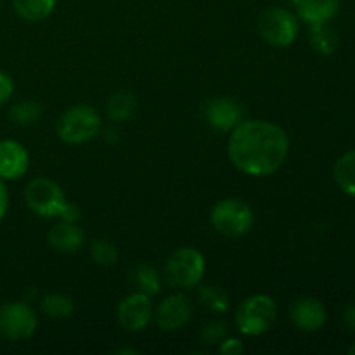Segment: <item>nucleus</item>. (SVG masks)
Returning <instances> with one entry per match:
<instances>
[{"instance_id":"nucleus-1","label":"nucleus","mask_w":355,"mask_h":355,"mask_svg":"<svg viewBox=\"0 0 355 355\" xmlns=\"http://www.w3.org/2000/svg\"><path fill=\"white\" fill-rule=\"evenodd\" d=\"M290 155V137L279 125L266 120H243L229 132V162L250 177L276 173Z\"/></svg>"},{"instance_id":"nucleus-2","label":"nucleus","mask_w":355,"mask_h":355,"mask_svg":"<svg viewBox=\"0 0 355 355\" xmlns=\"http://www.w3.org/2000/svg\"><path fill=\"white\" fill-rule=\"evenodd\" d=\"M205 269H207V260L203 253L193 246H182L166 259L163 277L173 290L186 291L203 281Z\"/></svg>"},{"instance_id":"nucleus-3","label":"nucleus","mask_w":355,"mask_h":355,"mask_svg":"<svg viewBox=\"0 0 355 355\" xmlns=\"http://www.w3.org/2000/svg\"><path fill=\"white\" fill-rule=\"evenodd\" d=\"M103 120L89 104H73L58 118L55 132L66 144H85L101 134Z\"/></svg>"},{"instance_id":"nucleus-4","label":"nucleus","mask_w":355,"mask_h":355,"mask_svg":"<svg viewBox=\"0 0 355 355\" xmlns=\"http://www.w3.org/2000/svg\"><path fill=\"white\" fill-rule=\"evenodd\" d=\"M277 319V304L263 293L246 297L234 314L236 328L241 335L260 336L269 331Z\"/></svg>"},{"instance_id":"nucleus-5","label":"nucleus","mask_w":355,"mask_h":355,"mask_svg":"<svg viewBox=\"0 0 355 355\" xmlns=\"http://www.w3.org/2000/svg\"><path fill=\"white\" fill-rule=\"evenodd\" d=\"M210 224L220 236L241 238L252 231L255 224V214L245 200L224 198L211 208Z\"/></svg>"},{"instance_id":"nucleus-6","label":"nucleus","mask_w":355,"mask_h":355,"mask_svg":"<svg viewBox=\"0 0 355 355\" xmlns=\"http://www.w3.org/2000/svg\"><path fill=\"white\" fill-rule=\"evenodd\" d=\"M257 31L260 38L270 47H288L297 40L300 33L298 16L284 7H269L263 10L257 21Z\"/></svg>"},{"instance_id":"nucleus-7","label":"nucleus","mask_w":355,"mask_h":355,"mask_svg":"<svg viewBox=\"0 0 355 355\" xmlns=\"http://www.w3.org/2000/svg\"><path fill=\"white\" fill-rule=\"evenodd\" d=\"M24 203L31 214L44 218L58 217L66 205L62 187L49 177H35L24 187Z\"/></svg>"},{"instance_id":"nucleus-8","label":"nucleus","mask_w":355,"mask_h":355,"mask_svg":"<svg viewBox=\"0 0 355 355\" xmlns=\"http://www.w3.org/2000/svg\"><path fill=\"white\" fill-rule=\"evenodd\" d=\"M38 318L26 302H3L0 305V336L9 342H21L35 335Z\"/></svg>"},{"instance_id":"nucleus-9","label":"nucleus","mask_w":355,"mask_h":355,"mask_svg":"<svg viewBox=\"0 0 355 355\" xmlns=\"http://www.w3.org/2000/svg\"><path fill=\"white\" fill-rule=\"evenodd\" d=\"M193 312L194 307L191 298L177 290V293L168 295L159 302L156 311L153 312V318H155L159 329L173 333L189 324V321L193 319Z\"/></svg>"},{"instance_id":"nucleus-10","label":"nucleus","mask_w":355,"mask_h":355,"mask_svg":"<svg viewBox=\"0 0 355 355\" xmlns=\"http://www.w3.org/2000/svg\"><path fill=\"white\" fill-rule=\"evenodd\" d=\"M153 319V302L149 295L132 291L121 298L116 307V321L125 331L139 333Z\"/></svg>"},{"instance_id":"nucleus-11","label":"nucleus","mask_w":355,"mask_h":355,"mask_svg":"<svg viewBox=\"0 0 355 355\" xmlns=\"http://www.w3.org/2000/svg\"><path fill=\"white\" fill-rule=\"evenodd\" d=\"M203 114L214 130L229 134L245 120V107L234 97H214L205 104Z\"/></svg>"},{"instance_id":"nucleus-12","label":"nucleus","mask_w":355,"mask_h":355,"mask_svg":"<svg viewBox=\"0 0 355 355\" xmlns=\"http://www.w3.org/2000/svg\"><path fill=\"white\" fill-rule=\"evenodd\" d=\"M290 319L300 331L314 333L326 324L328 312L324 304L315 297H300L290 305Z\"/></svg>"},{"instance_id":"nucleus-13","label":"nucleus","mask_w":355,"mask_h":355,"mask_svg":"<svg viewBox=\"0 0 355 355\" xmlns=\"http://www.w3.org/2000/svg\"><path fill=\"white\" fill-rule=\"evenodd\" d=\"M30 168V155L21 142L14 139L0 141V179L17 180Z\"/></svg>"},{"instance_id":"nucleus-14","label":"nucleus","mask_w":355,"mask_h":355,"mask_svg":"<svg viewBox=\"0 0 355 355\" xmlns=\"http://www.w3.org/2000/svg\"><path fill=\"white\" fill-rule=\"evenodd\" d=\"M291 3L297 16L309 26L329 23L340 9V0H291Z\"/></svg>"},{"instance_id":"nucleus-15","label":"nucleus","mask_w":355,"mask_h":355,"mask_svg":"<svg viewBox=\"0 0 355 355\" xmlns=\"http://www.w3.org/2000/svg\"><path fill=\"white\" fill-rule=\"evenodd\" d=\"M47 243L59 253H75L83 245V231L80 225L59 220V224L49 231Z\"/></svg>"},{"instance_id":"nucleus-16","label":"nucleus","mask_w":355,"mask_h":355,"mask_svg":"<svg viewBox=\"0 0 355 355\" xmlns=\"http://www.w3.org/2000/svg\"><path fill=\"white\" fill-rule=\"evenodd\" d=\"M130 284L134 291L155 297L162 291V276L158 270L148 263H141L130 272Z\"/></svg>"},{"instance_id":"nucleus-17","label":"nucleus","mask_w":355,"mask_h":355,"mask_svg":"<svg viewBox=\"0 0 355 355\" xmlns=\"http://www.w3.org/2000/svg\"><path fill=\"white\" fill-rule=\"evenodd\" d=\"M198 302L205 311L211 314H225L231 307L227 291L218 284H201L198 290Z\"/></svg>"},{"instance_id":"nucleus-18","label":"nucleus","mask_w":355,"mask_h":355,"mask_svg":"<svg viewBox=\"0 0 355 355\" xmlns=\"http://www.w3.org/2000/svg\"><path fill=\"white\" fill-rule=\"evenodd\" d=\"M333 179L343 193L355 198V149L340 156L333 168Z\"/></svg>"},{"instance_id":"nucleus-19","label":"nucleus","mask_w":355,"mask_h":355,"mask_svg":"<svg viewBox=\"0 0 355 355\" xmlns=\"http://www.w3.org/2000/svg\"><path fill=\"white\" fill-rule=\"evenodd\" d=\"M55 0H12V9L21 19L28 23H37L52 14Z\"/></svg>"},{"instance_id":"nucleus-20","label":"nucleus","mask_w":355,"mask_h":355,"mask_svg":"<svg viewBox=\"0 0 355 355\" xmlns=\"http://www.w3.org/2000/svg\"><path fill=\"white\" fill-rule=\"evenodd\" d=\"M137 110V97L128 90L113 94L106 104L107 116L113 121H127Z\"/></svg>"},{"instance_id":"nucleus-21","label":"nucleus","mask_w":355,"mask_h":355,"mask_svg":"<svg viewBox=\"0 0 355 355\" xmlns=\"http://www.w3.org/2000/svg\"><path fill=\"white\" fill-rule=\"evenodd\" d=\"M73 300L68 295L62 293H47L40 300V311L49 319H68L73 314Z\"/></svg>"},{"instance_id":"nucleus-22","label":"nucleus","mask_w":355,"mask_h":355,"mask_svg":"<svg viewBox=\"0 0 355 355\" xmlns=\"http://www.w3.org/2000/svg\"><path fill=\"white\" fill-rule=\"evenodd\" d=\"M311 44L319 54H333L338 45V35L328 23L312 24L311 26Z\"/></svg>"},{"instance_id":"nucleus-23","label":"nucleus","mask_w":355,"mask_h":355,"mask_svg":"<svg viewBox=\"0 0 355 355\" xmlns=\"http://www.w3.org/2000/svg\"><path fill=\"white\" fill-rule=\"evenodd\" d=\"M9 116L17 125H33L42 116V106L37 101H19L9 111Z\"/></svg>"},{"instance_id":"nucleus-24","label":"nucleus","mask_w":355,"mask_h":355,"mask_svg":"<svg viewBox=\"0 0 355 355\" xmlns=\"http://www.w3.org/2000/svg\"><path fill=\"white\" fill-rule=\"evenodd\" d=\"M90 257L96 263L103 267H111L118 262V248L114 243L107 241V239H96L90 243Z\"/></svg>"},{"instance_id":"nucleus-25","label":"nucleus","mask_w":355,"mask_h":355,"mask_svg":"<svg viewBox=\"0 0 355 355\" xmlns=\"http://www.w3.org/2000/svg\"><path fill=\"white\" fill-rule=\"evenodd\" d=\"M229 336V328L224 321L215 319V321L207 322L200 333V338L203 343L208 345H215V343H222Z\"/></svg>"},{"instance_id":"nucleus-26","label":"nucleus","mask_w":355,"mask_h":355,"mask_svg":"<svg viewBox=\"0 0 355 355\" xmlns=\"http://www.w3.org/2000/svg\"><path fill=\"white\" fill-rule=\"evenodd\" d=\"M14 89L16 87H14L12 76L0 69V106L9 103L10 97L14 96Z\"/></svg>"},{"instance_id":"nucleus-27","label":"nucleus","mask_w":355,"mask_h":355,"mask_svg":"<svg viewBox=\"0 0 355 355\" xmlns=\"http://www.w3.org/2000/svg\"><path fill=\"white\" fill-rule=\"evenodd\" d=\"M218 352L222 355H238L245 352V345H243V342L239 338H231V336H227L224 342L218 343Z\"/></svg>"},{"instance_id":"nucleus-28","label":"nucleus","mask_w":355,"mask_h":355,"mask_svg":"<svg viewBox=\"0 0 355 355\" xmlns=\"http://www.w3.org/2000/svg\"><path fill=\"white\" fill-rule=\"evenodd\" d=\"M58 218L61 222H69V224H76V222L80 220V208L76 207V205L68 203V201H66V205H64V207H62L61 214L58 215Z\"/></svg>"},{"instance_id":"nucleus-29","label":"nucleus","mask_w":355,"mask_h":355,"mask_svg":"<svg viewBox=\"0 0 355 355\" xmlns=\"http://www.w3.org/2000/svg\"><path fill=\"white\" fill-rule=\"evenodd\" d=\"M7 208H9V193H7L6 180L0 179V224L6 218Z\"/></svg>"},{"instance_id":"nucleus-30","label":"nucleus","mask_w":355,"mask_h":355,"mask_svg":"<svg viewBox=\"0 0 355 355\" xmlns=\"http://www.w3.org/2000/svg\"><path fill=\"white\" fill-rule=\"evenodd\" d=\"M343 322H345L350 331H355V305H349L343 311Z\"/></svg>"},{"instance_id":"nucleus-31","label":"nucleus","mask_w":355,"mask_h":355,"mask_svg":"<svg viewBox=\"0 0 355 355\" xmlns=\"http://www.w3.org/2000/svg\"><path fill=\"white\" fill-rule=\"evenodd\" d=\"M116 354H132V355H137L139 352H137V350H134V349H120Z\"/></svg>"},{"instance_id":"nucleus-32","label":"nucleus","mask_w":355,"mask_h":355,"mask_svg":"<svg viewBox=\"0 0 355 355\" xmlns=\"http://www.w3.org/2000/svg\"><path fill=\"white\" fill-rule=\"evenodd\" d=\"M349 354H352V355H355V342L352 343V347H350V349H349Z\"/></svg>"}]
</instances>
